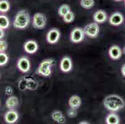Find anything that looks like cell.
<instances>
[{"instance_id": "e0dca14e", "label": "cell", "mask_w": 125, "mask_h": 124, "mask_svg": "<svg viewBox=\"0 0 125 124\" xmlns=\"http://www.w3.org/2000/svg\"><path fill=\"white\" fill-rule=\"evenodd\" d=\"M19 105V100L15 95H11L6 99L5 105L8 109H14Z\"/></svg>"}, {"instance_id": "4dcf8cb0", "label": "cell", "mask_w": 125, "mask_h": 124, "mask_svg": "<svg viewBox=\"0 0 125 124\" xmlns=\"http://www.w3.org/2000/svg\"><path fill=\"white\" fill-rule=\"evenodd\" d=\"M123 53H124V54L125 55V46L124 47V48H123Z\"/></svg>"}, {"instance_id": "9c48e42d", "label": "cell", "mask_w": 125, "mask_h": 124, "mask_svg": "<svg viewBox=\"0 0 125 124\" xmlns=\"http://www.w3.org/2000/svg\"><path fill=\"white\" fill-rule=\"evenodd\" d=\"M18 68L21 72L27 73L30 70L31 63L28 58L26 57H22L18 60L17 63Z\"/></svg>"}, {"instance_id": "44dd1931", "label": "cell", "mask_w": 125, "mask_h": 124, "mask_svg": "<svg viewBox=\"0 0 125 124\" xmlns=\"http://www.w3.org/2000/svg\"><path fill=\"white\" fill-rule=\"evenodd\" d=\"M10 9V3L8 0H0V12H6Z\"/></svg>"}, {"instance_id": "3957f363", "label": "cell", "mask_w": 125, "mask_h": 124, "mask_svg": "<svg viewBox=\"0 0 125 124\" xmlns=\"http://www.w3.org/2000/svg\"><path fill=\"white\" fill-rule=\"evenodd\" d=\"M55 61L52 59H46L42 61L37 69V73L42 76H49L52 70L51 68L54 64Z\"/></svg>"}, {"instance_id": "7402d4cb", "label": "cell", "mask_w": 125, "mask_h": 124, "mask_svg": "<svg viewBox=\"0 0 125 124\" xmlns=\"http://www.w3.org/2000/svg\"><path fill=\"white\" fill-rule=\"evenodd\" d=\"M80 5L83 8L89 10L94 6L95 1H94V0H81Z\"/></svg>"}, {"instance_id": "cb8c5ba5", "label": "cell", "mask_w": 125, "mask_h": 124, "mask_svg": "<svg viewBox=\"0 0 125 124\" xmlns=\"http://www.w3.org/2000/svg\"><path fill=\"white\" fill-rule=\"evenodd\" d=\"M9 57L4 52H0V67L5 65L8 63Z\"/></svg>"}, {"instance_id": "484cf974", "label": "cell", "mask_w": 125, "mask_h": 124, "mask_svg": "<svg viewBox=\"0 0 125 124\" xmlns=\"http://www.w3.org/2000/svg\"><path fill=\"white\" fill-rule=\"evenodd\" d=\"M8 44L3 40H0V52H4L7 50Z\"/></svg>"}, {"instance_id": "6da1fadb", "label": "cell", "mask_w": 125, "mask_h": 124, "mask_svg": "<svg viewBox=\"0 0 125 124\" xmlns=\"http://www.w3.org/2000/svg\"><path fill=\"white\" fill-rule=\"evenodd\" d=\"M103 105L110 112H117L125 107V102L120 95L116 94H110L104 99Z\"/></svg>"}, {"instance_id": "7c38bea8", "label": "cell", "mask_w": 125, "mask_h": 124, "mask_svg": "<svg viewBox=\"0 0 125 124\" xmlns=\"http://www.w3.org/2000/svg\"><path fill=\"white\" fill-rule=\"evenodd\" d=\"M122 50L118 45H113L110 48L108 54L110 57L113 60H116L120 59L122 55Z\"/></svg>"}, {"instance_id": "52a82bcc", "label": "cell", "mask_w": 125, "mask_h": 124, "mask_svg": "<svg viewBox=\"0 0 125 124\" xmlns=\"http://www.w3.org/2000/svg\"><path fill=\"white\" fill-rule=\"evenodd\" d=\"M19 114L14 109H10L4 115V120L8 124H14L19 119Z\"/></svg>"}, {"instance_id": "f546056e", "label": "cell", "mask_w": 125, "mask_h": 124, "mask_svg": "<svg viewBox=\"0 0 125 124\" xmlns=\"http://www.w3.org/2000/svg\"><path fill=\"white\" fill-rule=\"evenodd\" d=\"M78 124H90L87 121H82V122H80Z\"/></svg>"}, {"instance_id": "1f68e13d", "label": "cell", "mask_w": 125, "mask_h": 124, "mask_svg": "<svg viewBox=\"0 0 125 124\" xmlns=\"http://www.w3.org/2000/svg\"><path fill=\"white\" fill-rule=\"evenodd\" d=\"M116 1H122V0H115Z\"/></svg>"}, {"instance_id": "f1b7e54d", "label": "cell", "mask_w": 125, "mask_h": 124, "mask_svg": "<svg viewBox=\"0 0 125 124\" xmlns=\"http://www.w3.org/2000/svg\"><path fill=\"white\" fill-rule=\"evenodd\" d=\"M121 73H122L123 76L125 77V64H124L121 67Z\"/></svg>"}, {"instance_id": "ac0fdd59", "label": "cell", "mask_w": 125, "mask_h": 124, "mask_svg": "<svg viewBox=\"0 0 125 124\" xmlns=\"http://www.w3.org/2000/svg\"><path fill=\"white\" fill-rule=\"evenodd\" d=\"M120 122V119L119 116L114 112L108 114L105 119V122L106 124H119Z\"/></svg>"}, {"instance_id": "2e32d148", "label": "cell", "mask_w": 125, "mask_h": 124, "mask_svg": "<svg viewBox=\"0 0 125 124\" xmlns=\"http://www.w3.org/2000/svg\"><path fill=\"white\" fill-rule=\"evenodd\" d=\"M51 117L53 120L59 124H65L66 122V119L62 112L60 111H54L51 114Z\"/></svg>"}, {"instance_id": "7a4b0ae2", "label": "cell", "mask_w": 125, "mask_h": 124, "mask_svg": "<svg viewBox=\"0 0 125 124\" xmlns=\"http://www.w3.org/2000/svg\"><path fill=\"white\" fill-rule=\"evenodd\" d=\"M31 22V17L28 11L22 10L19 11L15 16L13 26L17 29H24L28 27Z\"/></svg>"}, {"instance_id": "4fadbf2b", "label": "cell", "mask_w": 125, "mask_h": 124, "mask_svg": "<svg viewBox=\"0 0 125 124\" xmlns=\"http://www.w3.org/2000/svg\"><path fill=\"white\" fill-rule=\"evenodd\" d=\"M24 49L29 54H33L36 53L38 50V45L36 41L30 40L27 41L24 45Z\"/></svg>"}, {"instance_id": "603a6c76", "label": "cell", "mask_w": 125, "mask_h": 124, "mask_svg": "<svg viewBox=\"0 0 125 124\" xmlns=\"http://www.w3.org/2000/svg\"><path fill=\"white\" fill-rule=\"evenodd\" d=\"M75 14L72 11H70L68 12L66 15L63 17V21L66 23H71L74 20Z\"/></svg>"}, {"instance_id": "8fae6325", "label": "cell", "mask_w": 125, "mask_h": 124, "mask_svg": "<svg viewBox=\"0 0 125 124\" xmlns=\"http://www.w3.org/2000/svg\"><path fill=\"white\" fill-rule=\"evenodd\" d=\"M60 68L61 71L64 73H68L72 69V61L69 57H64L62 58L60 63Z\"/></svg>"}, {"instance_id": "9a60e30c", "label": "cell", "mask_w": 125, "mask_h": 124, "mask_svg": "<svg viewBox=\"0 0 125 124\" xmlns=\"http://www.w3.org/2000/svg\"><path fill=\"white\" fill-rule=\"evenodd\" d=\"M82 104V99L78 95H72L69 100V105L70 108L78 109Z\"/></svg>"}, {"instance_id": "d6a6232c", "label": "cell", "mask_w": 125, "mask_h": 124, "mask_svg": "<svg viewBox=\"0 0 125 124\" xmlns=\"http://www.w3.org/2000/svg\"><path fill=\"white\" fill-rule=\"evenodd\" d=\"M124 2H125V0H124Z\"/></svg>"}, {"instance_id": "8992f818", "label": "cell", "mask_w": 125, "mask_h": 124, "mask_svg": "<svg viewBox=\"0 0 125 124\" xmlns=\"http://www.w3.org/2000/svg\"><path fill=\"white\" fill-rule=\"evenodd\" d=\"M85 37V33H84L83 29L76 27L72 30L70 33V40L75 44H78L83 40Z\"/></svg>"}, {"instance_id": "4316f807", "label": "cell", "mask_w": 125, "mask_h": 124, "mask_svg": "<svg viewBox=\"0 0 125 124\" xmlns=\"http://www.w3.org/2000/svg\"><path fill=\"white\" fill-rule=\"evenodd\" d=\"M13 93V89H12V87L11 86H7L5 89V94L6 95H11Z\"/></svg>"}, {"instance_id": "30bf717a", "label": "cell", "mask_w": 125, "mask_h": 124, "mask_svg": "<svg viewBox=\"0 0 125 124\" xmlns=\"http://www.w3.org/2000/svg\"><path fill=\"white\" fill-rule=\"evenodd\" d=\"M124 22V16L120 12H113L109 18V22L113 26H118Z\"/></svg>"}, {"instance_id": "5b68a950", "label": "cell", "mask_w": 125, "mask_h": 124, "mask_svg": "<svg viewBox=\"0 0 125 124\" xmlns=\"http://www.w3.org/2000/svg\"><path fill=\"white\" fill-rule=\"evenodd\" d=\"M85 35L90 38H95L98 36L100 32V27L96 22L87 24L83 29Z\"/></svg>"}, {"instance_id": "ffe728a7", "label": "cell", "mask_w": 125, "mask_h": 124, "mask_svg": "<svg viewBox=\"0 0 125 124\" xmlns=\"http://www.w3.org/2000/svg\"><path fill=\"white\" fill-rule=\"evenodd\" d=\"M10 26V20L6 16L0 15V28L3 29H8Z\"/></svg>"}, {"instance_id": "d4e9b609", "label": "cell", "mask_w": 125, "mask_h": 124, "mask_svg": "<svg viewBox=\"0 0 125 124\" xmlns=\"http://www.w3.org/2000/svg\"><path fill=\"white\" fill-rule=\"evenodd\" d=\"M67 115L70 118H75L77 115V109L70 108L67 111Z\"/></svg>"}, {"instance_id": "83f0119b", "label": "cell", "mask_w": 125, "mask_h": 124, "mask_svg": "<svg viewBox=\"0 0 125 124\" xmlns=\"http://www.w3.org/2000/svg\"><path fill=\"white\" fill-rule=\"evenodd\" d=\"M4 36V29L0 28V40H1V38H3Z\"/></svg>"}, {"instance_id": "d6986e66", "label": "cell", "mask_w": 125, "mask_h": 124, "mask_svg": "<svg viewBox=\"0 0 125 124\" xmlns=\"http://www.w3.org/2000/svg\"><path fill=\"white\" fill-rule=\"evenodd\" d=\"M71 11V9H70V6L68 4H64L61 5L59 7V10H58V14L60 16L63 18L64 16H65L68 12Z\"/></svg>"}, {"instance_id": "277c9868", "label": "cell", "mask_w": 125, "mask_h": 124, "mask_svg": "<svg viewBox=\"0 0 125 124\" xmlns=\"http://www.w3.org/2000/svg\"><path fill=\"white\" fill-rule=\"evenodd\" d=\"M47 18L44 14L37 12L34 14L32 18V26L35 29H42L46 26Z\"/></svg>"}, {"instance_id": "ba28073f", "label": "cell", "mask_w": 125, "mask_h": 124, "mask_svg": "<svg viewBox=\"0 0 125 124\" xmlns=\"http://www.w3.org/2000/svg\"><path fill=\"white\" fill-rule=\"evenodd\" d=\"M61 33L57 29H52L47 32L46 40L47 42L51 44H55L59 40Z\"/></svg>"}, {"instance_id": "5bb4252c", "label": "cell", "mask_w": 125, "mask_h": 124, "mask_svg": "<svg viewBox=\"0 0 125 124\" xmlns=\"http://www.w3.org/2000/svg\"><path fill=\"white\" fill-rule=\"evenodd\" d=\"M93 18L96 23H103L107 20L108 16L106 12L103 10H98L94 14Z\"/></svg>"}]
</instances>
